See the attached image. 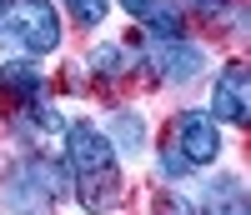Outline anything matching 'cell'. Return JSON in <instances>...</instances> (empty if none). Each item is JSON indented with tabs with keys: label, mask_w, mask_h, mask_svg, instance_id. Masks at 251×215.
Masks as SVG:
<instances>
[{
	"label": "cell",
	"mask_w": 251,
	"mask_h": 215,
	"mask_svg": "<svg viewBox=\"0 0 251 215\" xmlns=\"http://www.w3.org/2000/svg\"><path fill=\"white\" fill-rule=\"evenodd\" d=\"M66 170H71V185H75V200L80 210L91 215H111L126 195V175H121V160L111 140L96 130L91 120H75L66 125Z\"/></svg>",
	"instance_id": "6da1fadb"
},
{
	"label": "cell",
	"mask_w": 251,
	"mask_h": 215,
	"mask_svg": "<svg viewBox=\"0 0 251 215\" xmlns=\"http://www.w3.org/2000/svg\"><path fill=\"white\" fill-rule=\"evenodd\" d=\"M0 45L20 55H50L60 45V15L50 0H0Z\"/></svg>",
	"instance_id": "7a4b0ae2"
},
{
	"label": "cell",
	"mask_w": 251,
	"mask_h": 215,
	"mask_svg": "<svg viewBox=\"0 0 251 215\" xmlns=\"http://www.w3.org/2000/svg\"><path fill=\"white\" fill-rule=\"evenodd\" d=\"M55 190H60V175H55V165L46 160H20L5 180H0V205H5L10 215H46L50 200H55Z\"/></svg>",
	"instance_id": "3957f363"
},
{
	"label": "cell",
	"mask_w": 251,
	"mask_h": 215,
	"mask_svg": "<svg viewBox=\"0 0 251 215\" xmlns=\"http://www.w3.org/2000/svg\"><path fill=\"white\" fill-rule=\"evenodd\" d=\"M146 65H151V75L166 80V85H186V80H196L206 70V50L186 30L181 35H151L146 40Z\"/></svg>",
	"instance_id": "277c9868"
},
{
	"label": "cell",
	"mask_w": 251,
	"mask_h": 215,
	"mask_svg": "<svg viewBox=\"0 0 251 215\" xmlns=\"http://www.w3.org/2000/svg\"><path fill=\"white\" fill-rule=\"evenodd\" d=\"M171 145H176V155L186 160V170H206L221 155V130H216V120L206 110H186V115H176Z\"/></svg>",
	"instance_id": "5b68a950"
},
{
	"label": "cell",
	"mask_w": 251,
	"mask_h": 215,
	"mask_svg": "<svg viewBox=\"0 0 251 215\" xmlns=\"http://www.w3.org/2000/svg\"><path fill=\"white\" fill-rule=\"evenodd\" d=\"M211 120H226V125H251V70L241 60H231L216 85H211Z\"/></svg>",
	"instance_id": "8992f818"
},
{
	"label": "cell",
	"mask_w": 251,
	"mask_h": 215,
	"mask_svg": "<svg viewBox=\"0 0 251 215\" xmlns=\"http://www.w3.org/2000/svg\"><path fill=\"white\" fill-rule=\"evenodd\" d=\"M201 215H251L241 175H211L201 190Z\"/></svg>",
	"instance_id": "52a82bcc"
},
{
	"label": "cell",
	"mask_w": 251,
	"mask_h": 215,
	"mask_svg": "<svg viewBox=\"0 0 251 215\" xmlns=\"http://www.w3.org/2000/svg\"><path fill=\"white\" fill-rule=\"evenodd\" d=\"M121 10L141 20L151 35H181V5L176 0H121Z\"/></svg>",
	"instance_id": "ba28073f"
},
{
	"label": "cell",
	"mask_w": 251,
	"mask_h": 215,
	"mask_svg": "<svg viewBox=\"0 0 251 215\" xmlns=\"http://www.w3.org/2000/svg\"><path fill=\"white\" fill-rule=\"evenodd\" d=\"M0 90L15 95V100H40L46 75H40L35 60H10V65H0Z\"/></svg>",
	"instance_id": "9c48e42d"
},
{
	"label": "cell",
	"mask_w": 251,
	"mask_h": 215,
	"mask_svg": "<svg viewBox=\"0 0 251 215\" xmlns=\"http://www.w3.org/2000/svg\"><path fill=\"white\" fill-rule=\"evenodd\" d=\"M106 140H111L116 155H141V145H146V120H141L136 110H116Z\"/></svg>",
	"instance_id": "30bf717a"
},
{
	"label": "cell",
	"mask_w": 251,
	"mask_h": 215,
	"mask_svg": "<svg viewBox=\"0 0 251 215\" xmlns=\"http://www.w3.org/2000/svg\"><path fill=\"white\" fill-rule=\"evenodd\" d=\"M91 70H96L100 80H121L126 70H136V50H131V45H116V40H111V45H100V50L91 55Z\"/></svg>",
	"instance_id": "8fae6325"
},
{
	"label": "cell",
	"mask_w": 251,
	"mask_h": 215,
	"mask_svg": "<svg viewBox=\"0 0 251 215\" xmlns=\"http://www.w3.org/2000/svg\"><path fill=\"white\" fill-rule=\"evenodd\" d=\"M66 10H71V20L75 25H100V20H106V10H111V0H66Z\"/></svg>",
	"instance_id": "7c38bea8"
},
{
	"label": "cell",
	"mask_w": 251,
	"mask_h": 215,
	"mask_svg": "<svg viewBox=\"0 0 251 215\" xmlns=\"http://www.w3.org/2000/svg\"><path fill=\"white\" fill-rule=\"evenodd\" d=\"M161 175H166V180H186V175H191V170H186V160L176 155V145H171V140L161 145Z\"/></svg>",
	"instance_id": "4fadbf2b"
},
{
	"label": "cell",
	"mask_w": 251,
	"mask_h": 215,
	"mask_svg": "<svg viewBox=\"0 0 251 215\" xmlns=\"http://www.w3.org/2000/svg\"><path fill=\"white\" fill-rule=\"evenodd\" d=\"M151 215H191V200H186V195H176V190H166V195H156Z\"/></svg>",
	"instance_id": "5bb4252c"
},
{
	"label": "cell",
	"mask_w": 251,
	"mask_h": 215,
	"mask_svg": "<svg viewBox=\"0 0 251 215\" xmlns=\"http://www.w3.org/2000/svg\"><path fill=\"white\" fill-rule=\"evenodd\" d=\"M201 10H226V0H196Z\"/></svg>",
	"instance_id": "9a60e30c"
}]
</instances>
